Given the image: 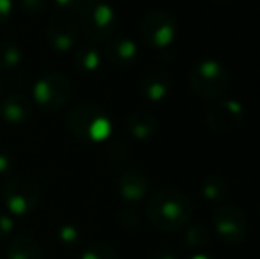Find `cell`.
<instances>
[{"label":"cell","instance_id":"6da1fadb","mask_svg":"<svg viewBox=\"0 0 260 259\" xmlns=\"http://www.w3.org/2000/svg\"><path fill=\"white\" fill-rule=\"evenodd\" d=\"M193 206L182 192L165 188L151 195L147 203V217L151 224L165 233H175L189 224Z\"/></svg>","mask_w":260,"mask_h":259},{"label":"cell","instance_id":"7a4b0ae2","mask_svg":"<svg viewBox=\"0 0 260 259\" xmlns=\"http://www.w3.org/2000/svg\"><path fill=\"white\" fill-rule=\"evenodd\" d=\"M68 126L78 140L98 144L112 135V121L101 107L80 103L68 114Z\"/></svg>","mask_w":260,"mask_h":259},{"label":"cell","instance_id":"3957f363","mask_svg":"<svg viewBox=\"0 0 260 259\" xmlns=\"http://www.w3.org/2000/svg\"><path fill=\"white\" fill-rule=\"evenodd\" d=\"M188 83L191 91L202 100L221 96L229 87V71L218 61H200L188 73Z\"/></svg>","mask_w":260,"mask_h":259},{"label":"cell","instance_id":"277c9868","mask_svg":"<svg viewBox=\"0 0 260 259\" xmlns=\"http://www.w3.org/2000/svg\"><path fill=\"white\" fill-rule=\"evenodd\" d=\"M39 185L28 176L11 178L2 188V203L13 217H25L32 213L39 203Z\"/></svg>","mask_w":260,"mask_h":259},{"label":"cell","instance_id":"5b68a950","mask_svg":"<svg viewBox=\"0 0 260 259\" xmlns=\"http://www.w3.org/2000/svg\"><path fill=\"white\" fill-rule=\"evenodd\" d=\"M80 28L90 41H106L115 32L117 14L112 6L100 0H89L78 14Z\"/></svg>","mask_w":260,"mask_h":259},{"label":"cell","instance_id":"8992f818","mask_svg":"<svg viewBox=\"0 0 260 259\" xmlns=\"http://www.w3.org/2000/svg\"><path fill=\"white\" fill-rule=\"evenodd\" d=\"M71 96V83L60 73H46L32 87V98L46 112H57L64 108L69 103Z\"/></svg>","mask_w":260,"mask_h":259},{"label":"cell","instance_id":"52a82bcc","mask_svg":"<svg viewBox=\"0 0 260 259\" xmlns=\"http://www.w3.org/2000/svg\"><path fill=\"white\" fill-rule=\"evenodd\" d=\"M140 34L145 45H149L151 48H167L174 43L175 36H177L175 18L167 11H151L142 20Z\"/></svg>","mask_w":260,"mask_h":259},{"label":"cell","instance_id":"ba28073f","mask_svg":"<svg viewBox=\"0 0 260 259\" xmlns=\"http://www.w3.org/2000/svg\"><path fill=\"white\" fill-rule=\"evenodd\" d=\"M212 225L214 231L223 242L236 245L246 238L248 222L243 210L236 204H221L212 213Z\"/></svg>","mask_w":260,"mask_h":259},{"label":"cell","instance_id":"9c48e42d","mask_svg":"<svg viewBox=\"0 0 260 259\" xmlns=\"http://www.w3.org/2000/svg\"><path fill=\"white\" fill-rule=\"evenodd\" d=\"M244 108L236 100H221L207 114V126L216 133H230L243 125Z\"/></svg>","mask_w":260,"mask_h":259},{"label":"cell","instance_id":"30bf717a","mask_svg":"<svg viewBox=\"0 0 260 259\" xmlns=\"http://www.w3.org/2000/svg\"><path fill=\"white\" fill-rule=\"evenodd\" d=\"M46 41L55 52H69L78 41V27L68 14H57L46 27Z\"/></svg>","mask_w":260,"mask_h":259},{"label":"cell","instance_id":"8fae6325","mask_svg":"<svg viewBox=\"0 0 260 259\" xmlns=\"http://www.w3.org/2000/svg\"><path fill=\"white\" fill-rule=\"evenodd\" d=\"M149 187H151V181H149L147 174H144L138 169L124 170L119 176V180H117L119 194L127 203H140V200H144L149 194Z\"/></svg>","mask_w":260,"mask_h":259},{"label":"cell","instance_id":"7c38bea8","mask_svg":"<svg viewBox=\"0 0 260 259\" xmlns=\"http://www.w3.org/2000/svg\"><path fill=\"white\" fill-rule=\"evenodd\" d=\"M105 59L119 69L129 68L138 59V45L131 38L110 39L103 50Z\"/></svg>","mask_w":260,"mask_h":259},{"label":"cell","instance_id":"4fadbf2b","mask_svg":"<svg viewBox=\"0 0 260 259\" xmlns=\"http://www.w3.org/2000/svg\"><path fill=\"white\" fill-rule=\"evenodd\" d=\"M32 105L23 94H9L0 103V118L9 126H21L30 119Z\"/></svg>","mask_w":260,"mask_h":259},{"label":"cell","instance_id":"5bb4252c","mask_svg":"<svg viewBox=\"0 0 260 259\" xmlns=\"http://www.w3.org/2000/svg\"><path fill=\"white\" fill-rule=\"evenodd\" d=\"M140 91L145 100L152 103H159L170 94L172 91V78L167 71H152L145 75V78L140 83Z\"/></svg>","mask_w":260,"mask_h":259},{"label":"cell","instance_id":"9a60e30c","mask_svg":"<svg viewBox=\"0 0 260 259\" xmlns=\"http://www.w3.org/2000/svg\"><path fill=\"white\" fill-rule=\"evenodd\" d=\"M126 128L135 140L145 142L156 135L157 121H156L154 116L149 114V112L137 110V112H131V114L127 116Z\"/></svg>","mask_w":260,"mask_h":259},{"label":"cell","instance_id":"2e32d148","mask_svg":"<svg viewBox=\"0 0 260 259\" xmlns=\"http://www.w3.org/2000/svg\"><path fill=\"white\" fill-rule=\"evenodd\" d=\"M6 259H43V249L32 236H18L7 247Z\"/></svg>","mask_w":260,"mask_h":259},{"label":"cell","instance_id":"e0dca14e","mask_svg":"<svg viewBox=\"0 0 260 259\" xmlns=\"http://www.w3.org/2000/svg\"><path fill=\"white\" fill-rule=\"evenodd\" d=\"M101 53L98 52L94 46H80L75 53H73V63L75 68L80 73H94L100 69L101 66Z\"/></svg>","mask_w":260,"mask_h":259},{"label":"cell","instance_id":"ac0fdd59","mask_svg":"<svg viewBox=\"0 0 260 259\" xmlns=\"http://www.w3.org/2000/svg\"><path fill=\"white\" fill-rule=\"evenodd\" d=\"M23 59V52L14 41L2 39L0 41V69H14Z\"/></svg>","mask_w":260,"mask_h":259},{"label":"cell","instance_id":"d6986e66","mask_svg":"<svg viewBox=\"0 0 260 259\" xmlns=\"http://www.w3.org/2000/svg\"><path fill=\"white\" fill-rule=\"evenodd\" d=\"M186 233H184V242L188 247L191 249H202L207 247L211 243V231L206 227L204 224H193V225H186Z\"/></svg>","mask_w":260,"mask_h":259},{"label":"cell","instance_id":"ffe728a7","mask_svg":"<svg viewBox=\"0 0 260 259\" xmlns=\"http://www.w3.org/2000/svg\"><path fill=\"white\" fill-rule=\"evenodd\" d=\"M229 192V185L221 176H209L202 183V195L207 200H221Z\"/></svg>","mask_w":260,"mask_h":259},{"label":"cell","instance_id":"44dd1931","mask_svg":"<svg viewBox=\"0 0 260 259\" xmlns=\"http://www.w3.org/2000/svg\"><path fill=\"white\" fill-rule=\"evenodd\" d=\"M80 259H119V256H117L112 245L96 242L83 247L82 252H80Z\"/></svg>","mask_w":260,"mask_h":259},{"label":"cell","instance_id":"7402d4cb","mask_svg":"<svg viewBox=\"0 0 260 259\" xmlns=\"http://www.w3.org/2000/svg\"><path fill=\"white\" fill-rule=\"evenodd\" d=\"M57 240L66 247V249H73L80 243V231L76 225L73 224H62L57 229Z\"/></svg>","mask_w":260,"mask_h":259},{"label":"cell","instance_id":"603a6c76","mask_svg":"<svg viewBox=\"0 0 260 259\" xmlns=\"http://www.w3.org/2000/svg\"><path fill=\"white\" fill-rule=\"evenodd\" d=\"M119 224L126 229H135L140 224V215L133 208H126L119 213Z\"/></svg>","mask_w":260,"mask_h":259},{"label":"cell","instance_id":"cb8c5ba5","mask_svg":"<svg viewBox=\"0 0 260 259\" xmlns=\"http://www.w3.org/2000/svg\"><path fill=\"white\" fill-rule=\"evenodd\" d=\"M58 7H60L64 13H73V14H80V11L83 9L89 0H53Z\"/></svg>","mask_w":260,"mask_h":259},{"label":"cell","instance_id":"d4e9b609","mask_svg":"<svg viewBox=\"0 0 260 259\" xmlns=\"http://www.w3.org/2000/svg\"><path fill=\"white\" fill-rule=\"evenodd\" d=\"M21 7H23L25 13L28 14H39L46 9L48 6V0H20Z\"/></svg>","mask_w":260,"mask_h":259},{"label":"cell","instance_id":"484cf974","mask_svg":"<svg viewBox=\"0 0 260 259\" xmlns=\"http://www.w3.org/2000/svg\"><path fill=\"white\" fill-rule=\"evenodd\" d=\"M14 231V220L13 215L0 213V240H6Z\"/></svg>","mask_w":260,"mask_h":259},{"label":"cell","instance_id":"4316f807","mask_svg":"<svg viewBox=\"0 0 260 259\" xmlns=\"http://www.w3.org/2000/svg\"><path fill=\"white\" fill-rule=\"evenodd\" d=\"M14 167V158L11 156L9 151L0 149V176H6L13 170Z\"/></svg>","mask_w":260,"mask_h":259},{"label":"cell","instance_id":"83f0119b","mask_svg":"<svg viewBox=\"0 0 260 259\" xmlns=\"http://www.w3.org/2000/svg\"><path fill=\"white\" fill-rule=\"evenodd\" d=\"M13 0H0V25H4L13 14Z\"/></svg>","mask_w":260,"mask_h":259},{"label":"cell","instance_id":"f1b7e54d","mask_svg":"<svg viewBox=\"0 0 260 259\" xmlns=\"http://www.w3.org/2000/svg\"><path fill=\"white\" fill-rule=\"evenodd\" d=\"M151 259H175V256L168 250H156L151 254Z\"/></svg>","mask_w":260,"mask_h":259},{"label":"cell","instance_id":"f546056e","mask_svg":"<svg viewBox=\"0 0 260 259\" xmlns=\"http://www.w3.org/2000/svg\"><path fill=\"white\" fill-rule=\"evenodd\" d=\"M188 259H214V257L207 256V254H193V256L188 257Z\"/></svg>","mask_w":260,"mask_h":259},{"label":"cell","instance_id":"4dcf8cb0","mask_svg":"<svg viewBox=\"0 0 260 259\" xmlns=\"http://www.w3.org/2000/svg\"><path fill=\"white\" fill-rule=\"evenodd\" d=\"M216 4H229V2H232V0H214Z\"/></svg>","mask_w":260,"mask_h":259},{"label":"cell","instance_id":"1f68e13d","mask_svg":"<svg viewBox=\"0 0 260 259\" xmlns=\"http://www.w3.org/2000/svg\"><path fill=\"white\" fill-rule=\"evenodd\" d=\"M2 87H4L2 85V78H0V93H2Z\"/></svg>","mask_w":260,"mask_h":259}]
</instances>
